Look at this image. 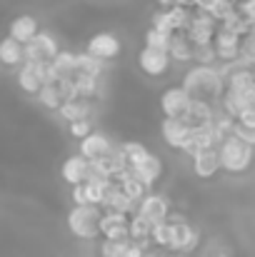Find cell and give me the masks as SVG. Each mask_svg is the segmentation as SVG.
<instances>
[{"instance_id": "obj_1", "label": "cell", "mask_w": 255, "mask_h": 257, "mask_svg": "<svg viewBox=\"0 0 255 257\" xmlns=\"http://www.w3.org/2000/svg\"><path fill=\"white\" fill-rule=\"evenodd\" d=\"M180 87L190 95V100H200V102L215 105V102H220V97H223V92H225V80H223V75L218 73V68L195 65V68H190V70L185 73Z\"/></svg>"}, {"instance_id": "obj_2", "label": "cell", "mask_w": 255, "mask_h": 257, "mask_svg": "<svg viewBox=\"0 0 255 257\" xmlns=\"http://www.w3.org/2000/svg\"><path fill=\"white\" fill-rule=\"evenodd\" d=\"M218 160H220V170L230 172V175H243V172L250 170V165H253L255 148L245 145L235 135H228L218 145Z\"/></svg>"}, {"instance_id": "obj_3", "label": "cell", "mask_w": 255, "mask_h": 257, "mask_svg": "<svg viewBox=\"0 0 255 257\" xmlns=\"http://www.w3.org/2000/svg\"><path fill=\"white\" fill-rule=\"evenodd\" d=\"M100 217L103 210L95 205H75L68 212V230L78 240H95L100 235Z\"/></svg>"}, {"instance_id": "obj_4", "label": "cell", "mask_w": 255, "mask_h": 257, "mask_svg": "<svg viewBox=\"0 0 255 257\" xmlns=\"http://www.w3.org/2000/svg\"><path fill=\"white\" fill-rule=\"evenodd\" d=\"M168 222H170V227H173L170 252H175V255H190L198 247V242H200V232L185 217H180V215L168 217Z\"/></svg>"}, {"instance_id": "obj_5", "label": "cell", "mask_w": 255, "mask_h": 257, "mask_svg": "<svg viewBox=\"0 0 255 257\" xmlns=\"http://www.w3.org/2000/svg\"><path fill=\"white\" fill-rule=\"evenodd\" d=\"M58 55V43L50 33H38L30 43L23 45V63H40V65H50L53 58Z\"/></svg>"}, {"instance_id": "obj_6", "label": "cell", "mask_w": 255, "mask_h": 257, "mask_svg": "<svg viewBox=\"0 0 255 257\" xmlns=\"http://www.w3.org/2000/svg\"><path fill=\"white\" fill-rule=\"evenodd\" d=\"M70 97H75L73 80H48L43 90L38 92V102L50 112H58L65 105V100H70Z\"/></svg>"}, {"instance_id": "obj_7", "label": "cell", "mask_w": 255, "mask_h": 257, "mask_svg": "<svg viewBox=\"0 0 255 257\" xmlns=\"http://www.w3.org/2000/svg\"><path fill=\"white\" fill-rule=\"evenodd\" d=\"M50 80V65H40V63H23L18 70V85L25 95H35L43 90V85Z\"/></svg>"}, {"instance_id": "obj_8", "label": "cell", "mask_w": 255, "mask_h": 257, "mask_svg": "<svg viewBox=\"0 0 255 257\" xmlns=\"http://www.w3.org/2000/svg\"><path fill=\"white\" fill-rule=\"evenodd\" d=\"M135 215H138V217H143V220H145V222H150V225L165 222V220L170 217L168 197H163V195H158V192H148V195L138 202Z\"/></svg>"}, {"instance_id": "obj_9", "label": "cell", "mask_w": 255, "mask_h": 257, "mask_svg": "<svg viewBox=\"0 0 255 257\" xmlns=\"http://www.w3.org/2000/svg\"><path fill=\"white\" fill-rule=\"evenodd\" d=\"M120 50H123V45H120V40H118L113 33H95V35L88 40V45H85V53H88L90 58L100 60V63H108V60L118 58Z\"/></svg>"}, {"instance_id": "obj_10", "label": "cell", "mask_w": 255, "mask_h": 257, "mask_svg": "<svg viewBox=\"0 0 255 257\" xmlns=\"http://www.w3.org/2000/svg\"><path fill=\"white\" fill-rule=\"evenodd\" d=\"M190 95L183 90V87H168L163 95H160V110H163V117L165 120H183L188 107H190Z\"/></svg>"}, {"instance_id": "obj_11", "label": "cell", "mask_w": 255, "mask_h": 257, "mask_svg": "<svg viewBox=\"0 0 255 257\" xmlns=\"http://www.w3.org/2000/svg\"><path fill=\"white\" fill-rule=\"evenodd\" d=\"M215 30H218V23H215L210 15L193 10V20H190L185 35H188V40H190L193 45H208V43H213Z\"/></svg>"}, {"instance_id": "obj_12", "label": "cell", "mask_w": 255, "mask_h": 257, "mask_svg": "<svg viewBox=\"0 0 255 257\" xmlns=\"http://www.w3.org/2000/svg\"><path fill=\"white\" fill-rule=\"evenodd\" d=\"M115 150V145H113V140L108 138V135H103V133H90L85 140H80V158H85L88 163H98V160H103V158H108L110 153Z\"/></svg>"}, {"instance_id": "obj_13", "label": "cell", "mask_w": 255, "mask_h": 257, "mask_svg": "<svg viewBox=\"0 0 255 257\" xmlns=\"http://www.w3.org/2000/svg\"><path fill=\"white\" fill-rule=\"evenodd\" d=\"M173 60L168 58V53H160V50H150V48H143L140 55H138V68L148 75V78H163L170 70Z\"/></svg>"}, {"instance_id": "obj_14", "label": "cell", "mask_w": 255, "mask_h": 257, "mask_svg": "<svg viewBox=\"0 0 255 257\" xmlns=\"http://www.w3.org/2000/svg\"><path fill=\"white\" fill-rule=\"evenodd\" d=\"M240 40H243V38H238V35H233V33H228V30H223V28L215 30V35H213V48H215V55H218V60H220L223 65L238 60Z\"/></svg>"}, {"instance_id": "obj_15", "label": "cell", "mask_w": 255, "mask_h": 257, "mask_svg": "<svg viewBox=\"0 0 255 257\" xmlns=\"http://www.w3.org/2000/svg\"><path fill=\"white\" fill-rule=\"evenodd\" d=\"M190 133H193V127H188L183 120H165L163 117V122H160V135H163V140L168 143L173 150H188V143H190Z\"/></svg>"}, {"instance_id": "obj_16", "label": "cell", "mask_w": 255, "mask_h": 257, "mask_svg": "<svg viewBox=\"0 0 255 257\" xmlns=\"http://www.w3.org/2000/svg\"><path fill=\"white\" fill-rule=\"evenodd\" d=\"M90 175H93V165L80 158V155H70L65 163H63V168H60V177L68 182V185H83L90 180Z\"/></svg>"}, {"instance_id": "obj_17", "label": "cell", "mask_w": 255, "mask_h": 257, "mask_svg": "<svg viewBox=\"0 0 255 257\" xmlns=\"http://www.w3.org/2000/svg\"><path fill=\"white\" fill-rule=\"evenodd\" d=\"M128 215H118V212H103L100 217V235L103 240H128Z\"/></svg>"}, {"instance_id": "obj_18", "label": "cell", "mask_w": 255, "mask_h": 257, "mask_svg": "<svg viewBox=\"0 0 255 257\" xmlns=\"http://www.w3.org/2000/svg\"><path fill=\"white\" fill-rule=\"evenodd\" d=\"M38 33H40V30H38V20H35L33 15H18V18H13L10 25H8V38H13V40L20 43V45L30 43Z\"/></svg>"}, {"instance_id": "obj_19", "label": "cell", "mask_w": 255, "mask_h": 257, "mask_svg": "<svg viewBox=\"0 0 255 257\" xmlns=\"http://www.w3.org/2000/svg\"><path fill=\"white\" fill-rule=\"evenodd\" d=\"M75 78V53L58 50L50 63V80H73Z\"/></svg>"}, {"instance_id": "obj_20", "label": "cell", "mask_w": 255, "mask_h": 257, "mask_svg": "<svg viewBox=\"0 0 255 257\" xmlns=\"http://www.w3.org/2000/svg\"><path fill=\"white\" fill-rule=\"evenodd\" d=\"M220 170V160H218V150H200L193 155V172L203 180L215 177Z\"/></svg>"}, {"instance_id": "obj_21", "label": "cell", "mask_w": 255, "mask_h": 257, "mask_svg": "<svg viewBox=\"0 0 255 257\" xmlns=\"http://www.w3.org/2000/svg\"><path fill=\"white\" fill-rule=\"evenodd\" d=\"M58 115L70 125V122H78V120H90L93 115V102L90 100H83V97H70L65 100V105L58 110Z\"/></svg>"}, {"instance_id": "obj_22", "label": "cell", "mask_w": 255, "mask_h": 257, "mask_svg": "<svg viewBox=\"0 0 255 257\" xmlns=\"http://www.w3.org/2000/svg\"><path fill=\"white\" fill-rule=\"evenodd\" d=\"M213 115H215V107L208 105V102H200V100H193L183 122L188 127H203V125H210L213 122Z\"/></svg>"}, {"instance_id": "obj_23", "label": "cell", "mask_w": 255, "mask_h": 257, "mask_svg": "<svg viewBox=\"0 0 255 257\" xmlns=\"http://www.w3.org/2000/svg\"><path fill=\"white\" fill-rule=\"evenodd\" d=\"M130 172H133V175H135V177H138L148 190H150V187L160 180V175H163V163H160V158H158V155H153V153H150V158H148L145 163H140L138 168H133Z\"/></svg>"}, {"instance_id": "obj_24", "label": "cell", "mask_w": 255, "mask_h": 257, "mask_svg": "<svg viewBox=\"0 0 255 257\" xmlns=\"http://www.w3.org/2000/svg\"><path fill=\"white\" fill-rule=\"evenodd\" d=\"M135 207H138V205H135L133 200H128V197L118 190V185H113L100 210H103V212H118V215H128V217H130V215L135 212Z\"/></svg>"}, {"instance_id": "obj_25", "label": "cell", "mask_w": 255, "mask_h": 257, "mask_svg": "<svg viewBox=\"0 0 255 257\" xmlns=\"http://www.w3.org/2000/svg\"><path fill=\"white\" fill-rule=\"evenodd\" d=\"M115 185H118V190H120V192H123L128 200H133L135 205H138V202L148 195V187H145V185H143V182H140V180H138V177H135L130 170L123 172V175L115 180Z\"/></svg>"}, {"instance_id": "obj_26", "label": "cell", "mask_w": 255, "mask_h": 257, "mask_svg": "<svg viewBox=\"0 0 255 257\" xmlns=\"http://www.w3.org/2000/svg\"><path fill=\"white\" fill-rule=\"evenodd\" d=\"M168 58L178 60V63H190L193 60V43L188 40L185 33H173L168 48Z\"/></svg>"}, {"instance_id": "obj_27", "label": "cell", "mask_w": 255, "mask_h": 257, "mask_svg": "<svg viewBox=\"0 0 255 257\" xmlns=\"http://www.w3.org/2000/svg\"><path fill=\"white\" fill-rule=\"evenodd\" d=\"M23 45L15 43L13 38H3L0 40V65L5 68H18L23 65Z\"/></svg>"}, {"instance_id": "obj_28", "label": "cell", "mask_w": 255, "mask_h": 257, "mask_svg": "<svg viewBox=\"0 0 255 257\" xmlns=\"http://www.w3.org/2000/svg\"><path fill=\"white\" fill-rule=\"evenodd\" d=\"M103 73H105V63L90 58L88 53H78V55H75V75H85V78L100 80Z\"/></svg>"}, {"instance_id": "obj_29", "label": "cell", "mask_w": 255, "mask_h": 257, "mask_svg": "<svg viewBox=\"0 0 255 257\" xmlns=\"http://www.w3.org/2000/svg\"><path fill=\"white\" fill-rule=\"evenodd\" d=\"M168 15V25H170V33H185L190 20H193V8H183V5H173L165 10Z\"/></svg>"}, {"instance_id": "obj_30", "label": "cell", "mask_w": 255, "mask_h": 257, "mask_svg": "<svg viewBox=\"0 0 255 257\" xmlns=\"http://www.w3.org/2000/svg\"><path fill=\"white\" fill-rule=\"evenodd\" d=\"M120 153H123V158H125L128 170L138 168L140 163H145V160L150 158V150H148L145 145H140V143H123V145H120Z\"/></svg>"}, {"instance_id": "obj_31", "label": "cell", "mask_w": 255, "mask_h": 257, "mask_svg": "<svg viewBox=\"0 0 255 257\" xmlns=\"http://www.w3.org/2000/svg\"><path fill=\"white\" fill-rule=\"evenodd\" d=\"M150 230H153L150 222H145L135 212L130 215V220H128V240H133L138 245H145V242H150Z\"/></svg>"}, {"instance_id": "obj_32", "label": "cell", "mask_w": 255, "mask_h": 257, "mask_svg": "<svg viewBox=\"0 0 255 257\" xmlns=\"http://www.w3.org/2000/svg\"><path fill=\"white\" fill-rule=\"evenodd\" d=\"M73 92L75 97H83V100H95L98 92H100V80L95 78H85V75H75L73 78Z\"/></svg>"}, {"instance_id": "obj_33", "label": "cell", "mask_w": 255, "mask_h": 257, "mask_svg": "<svg viewBox=\"0 0 255 257\" xmlns=\"http://www.w3.org/2000/svg\"><path fill=\"white\" fill-rule=\"evenodd\" d=\"M170 240H173V227H170L168 220L153 225V230H150V242H153L155 247H165V250H170Z\"/></svg>"}, {"instance_id": "obj_34", "label": "cell", "mask_w": 255, "mask_h": 257, "mask_svg": "<svg viewBox=\"0 0 255 257\" xmlns=\"http://www.w3.org/2000/svg\"><path fill=\"white\" fill-rule=\"evenodd\" d=\"M193 60L198 65H203V68H215L218 55H215L213 43H208V45H193Z\"/></svg>"}, {"instance_id": "obj_35", "label": "cell", "mask_w": 255, "mask_h": 257, "mask_svg": "<svg viewBox=\"0 0 255 257\" xmlns=\"http://www.w3.org/2000/svg\"><path fill=\"white\" fill-rule=\"evenodd\" d=\"M170 38H173V35H168V33H160V30L148 28V33H145V48H150V50H160V53H168Z\"/></svg>"}, {"instance_id": "obj_36", "label": "cell", "mask_w": 255, "mask_h": 257, "mask_svg": "<svg viewBox=\"0 0 255 257\" xmlns=\"http://www.w3.org/2000/svg\"><path fill=\"white\" fill-rule=\"evenodd\" d=\"M238 65H243V68H253L255 65V35H245V38L240 40Z\"/></svg>"}, {"instance_id": "obj_37", "label": "cell", "mask_w": 255, "mask_h": 257, "mask_svg": "<svg viewBox=\"0 0 255 257\" xmlns=\"http://www.w3.org/2000/svg\"><path fill=\"white\" fill-rule=\"evenodd\" d=\"M235 13V5L230 3V0H213V5L208 8V13L205 15H210L215 23H223L228 15H233Z\"/></svg>"}, {"instance_id": "obj_38", "label": "cell", "mask_w": 255, "mask_h": 257, "mask_svg": "<svg viewBox=\"0 0 255 257\" xmlns=\"http://www.w3.org/2000/svg\"><path fill=\"white\" fill-rule=\"evenodd\" d=\"M128 245H130V240H118V242L103 240L100 242V257H123L125 250H128Z\"/></svg>"}, {"instance_id": "obj_39", "label": "cell", "mask_w": 255, "mask_h": 257, "mask_svg": "<svg viewBox=\"0 0 255 257\" xmlns=\"http://www.w3.org/2000/svg\"><path fill=\"white\" fill-rule=\"evenodd\" d=\"M68 133H70V138H75V140H85V138L93 133V122H90V120L70 122V125H68Z\"/></svg>"}, {"instance_id": "obj_40", "label": "cell", "mask_w": 255, "mask_h": 257, "mask_svg": "<svg viewBox=\"0 0 255 257\" xmlns=\"http://www.w3.org/2000/svg\"><path fill=\"white\" fill-rule=\"evenodd\" d=\"M230 135H235L238 140H243L245 145H250V148H255V127H243V125H233V133Z\"/></svg>"}, {"instance_id": "obj_41", "label": "cell", "mask_w": 255, "mask_h": 257, "mask_svg": "<svg viewBox=\"0 0 255 257\" xmlns=\"http://www.w3.org/2000/svg\"><path fill=\"white\" fill-rule=\"evenodd\" d=\"M150 28H153V30H160V33H168V35H173V33H170V25H168V15H165V10H163V8L153 13V18H150Z\"/></svg>"}, {"instance_id": "obj_42", "label": "cell", "mask_w": 255, "mask_h": 257, "mask_svg": "<svg viewBox=\"0 0 255 257\" xmlns=\"http://www.w3.org/2000/svg\"><path fill=\"white\" fill-rule=\"evenodd\" d=\"M235 10H238L245 20L255 23V0H243L240 5H235Z\"/></svg>"}, {"instance_id": "obj_43", "label": "cell", "mask_w": 255, "mask_h": 257, "mask_svg": "<svg viewBox=\"0 0 255 257\" xmlns=\"http://www.w3.org/2000/svg\"><path fill=\"white\" fill-rule=\"evenodd\" d=\"M245 110H253L255 112V83H253V87L245 92ZM245 110H243V112H245Z\"/></svg>"}, {"instance_id": "obj_44", "label": "cell", "mask_w": 255, "mask_h": 257, "mask_svg": "<svg viewBox=\"0 0 255 257\" xmlns=\"http://www.w3.org/2000/svg\"><path fill=\"white\" fill-rule=\"evenodd\" d=\"M158 5H163V10H168V8H173V5H178V0H155Z\"/></svg>"}, {"instance_id": "obj_45", "label": "cell", "mask_w": 255, "mask_h": 257, "mask_svg": "<svg viewBox=\"0 0 255 257\" xmlns=\"http://www.w3.org/2000/svg\"><path fill=\"white\" fill-rule=\"evenodd\" d=\"M178 5H183V8H193V0H178Z\"/></svg>"}, {"instance_id": "obj_46", "label": "cell", "mask_w": 255, "mask_h": 257, "mask_svg": "<svg viewBox=\"0 0 255 257\" xmlns=\"http://www.w3.org/2000/svg\"><path fill=\"white\" fill-rule=\"evenodd\" d=\"M160 257H183V255H175V252H170V255H160Z\"/></svg>"}, {"instance_id": "obj_47", "label": "cell", "mask_w": 255, "mask_h": 257, "mask_svg": "<svg viewBox=\"0 0 255 257\" xmlns=\"http://www.w3.org/2000/svg\"><path fill=\"white\" fill-rule=\"evenodd\" d=\"M230 3H233V5H240V3H243V0H230Z\"/></svg>"}]
</instances>
